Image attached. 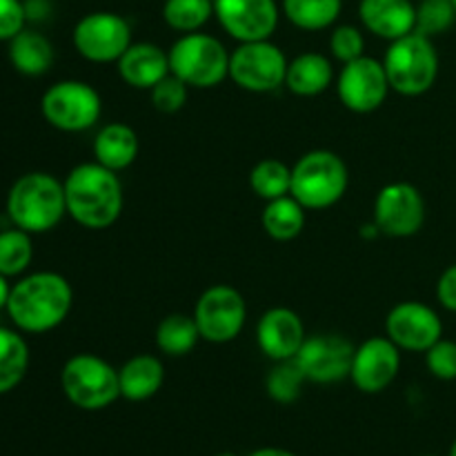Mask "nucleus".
Listing matches in <instances>:
<instances>
[{"instance_id": "4", "label": "nucleus", "mask_w": 456, "mask_h": 456, "mask_svg": "<svg viewBox=\"0 0 456 456\" xmlns=\"http://www.w3.org/2000/svg\"><path fill=\"white\" fill-rule=\"evenodd\" d=\"M347 167L338 154L314 150L301 156L292 167L289 194L305 209H328L343 199L347 190Z\"/></svg>"}, {"instance_id": "38", "label": "nucleus", "mask_w": 456, "mask_h": 456, "mask_svg": "<svg viewBox=\"0 0 456 456\" xmlns=\"http://www.w3.org/2000/svg\"><path fill=\"white\" fill-rule=\"evenodd\" d=\"M436 298L445 310L456 312V263L441 274L436 283Z\"/></svg>"}, {"instance_id": "27", "label": "nucleus", "mask_w": 456, "mask_h": 456, "mask_svg": "<svg viewBox=\"0 0 456 456\" xmlns=\"http://www.w3.org/2000/svg\"><path fill=\"white\" fill-rule=\"evenodd\" d=\"M343 0H283V13L294 27L305 31L328 29L341 16Z\"/></svg>"}, {"instance_id": "2", "label": "nucleus", "mask_w": 456, "mask_h": 456, "mask_svg": "<svg viewBox=\"0 0 456 456\" xmlns=\"http://www.w3.org/2000/svg\"><path fill=\"white\" fill-rule=\"evenodd\" d=\"M67 214L87 230H107L123 212L118 174L101 163H83L65 178Z\"/></svg>"}, {"instance_id": "1", "label": "nucleus", "mask_w": 456, "mask_h": 456, "mask_svg": "<svg viewBox=\"0 0 456 456\" xmlns=\"http://www.w3.org/2000/svg\"><path fill=\"white\" fill-rule=\"evenodd\" d=\"M74 292L65 276L56 272H36L12 288L7 314L18 330L43 334L58 328L69 316Z\"/></svg>"}, {"instance_id": "10", "label": "nucleus", "mask_w": 456, "mask_h": 456, "mask_svg": "<svg viewBox=\"0 0 456 456\" xmlns=\"http://www.w3.org/2000/svg\"><path fill=\"white\" fill-rule=\"evenodd\" d=\"M248 305L239 289L230 285H214L200 294L194 310L200 338L209 343H230L243 332Z\"/></svg>"}, {"instance_id": "18", "label": "nucleus", "mask_w": 456, "mask_h": 456, "mask_svg": "<svg viewBox=\"0 0 456 456\" xmlns=\"http://www.w3.org/2000/svg\"><path fill=\"white\" fill-rule=\"evenodd\" d=\"M305 325L289 307H272L256 325V341L263 354L272 361H289L305 343Z\"/></svg>"}, {"instance_id": "15", "label": "nucleus", "mask_w": 456, "mask_h": 456, "mask_svg": "<svg viewBox=\"0 0 456 456\" xmlns=\"http://www.w3.org/2000/svg\"><path fill=\"white\" fill-rule=\"evenodd\" d=\"M214 16L239 43L270 40L279 25L276 0H214Z\"/></svg>"}, {"instance_id": "7", "label": "nucleus", "mask_w": 456, "mask_h": 456, "mask_svg": "<svg viewBox=\"0 0 456 456\" xmlns=\"http://www.w3.org/2000/svg\"><path fill=\"white\" fill-rule=\"evenodd\" d=\"M61 386L69 403L80 410L110 408L120 396L118 370L96 354H76L62 365Z\"/></svg>"}, {"instance_id": "40", "label": "nucleus", "mask_w": 456, "mask_h": 456, "mask_svg": "<svg viewBox=\"0 0 456 456\" xmlns=\"http://www.w3.org/2000/svg\"><path fill=\"white\" fill-rule=\"evenodd\" d=\"M249 456H297L289 450H281V448H261V450H254Z\"/></svg>"}, {"instance_id": "13", "label": "nucleus", "mask_w": 456, "mask_h": 456, "mask_svg": "<svg viewBox=\"0 0 456 456\" xmlns=\"http://www.w3.org/2000/svg\"><path fill=\"white\" fill-rule=\"evenodd\" d=\"M337 89L338 98L347 110L356 111V114H370L386 102L387 92L392 87L383 62L361 56L343 65Z\"/></svg>"}, {"instance_id": "36", "label": "nucleus", "mask_w": 456, "mask_h": 456, "mask_svg": "<svg viewBox=\"0 0 456 456\" xmlns=\"http://www.w3.org/2000/svg\"><path fill=\"white\" fill-rule=\"evenodd\" d=\"M426 363L432 377L441 381H454L456 379V343L448 338H439L430 350H426Z\"/></svg>"}, {"instance_id": "34", "label": "nucleus", "mask_w": 456, "mask_h": 456, "mask_svg": "<svg viewBox=\"0 0 456 456\" xmlns=\"http://www.w3.org/2000/svg\"><path fill=\"white\" fill-rule=\"evenodd\" d=\"M150 94L154 110L163 111V114H176L187 102V85L178 76H174L172 71L163 80H159L150 89Z\"/></svg>"}, {"instance_id": "9", "label": "nucleus", "mask_w": 456, "mask_h": 456, "mask_svg": "<svg viewBox=\"0 0 456 456\" xmlns=\"http://www.w3.org/2000/svg\"><path fill=\"white\" fill-rule=\"evenodd\" d=\"M288 58L270 40L240 43L230 53V78L245 92L267 94L285 85Z\"/></svg>"}, {"instance_id": "22", "label": "nucleus", "mask_w": 456, "mask_h": 456, "mask_svg": "<svg viewBox=\"0 0 456 456\" xmlns=\"http://www.w3.org/2000/svg\"><path fill=\"white\" fill-rule=\"evenodd\" d=\"M334 67L323 53L305 52L301 56L288 62V74H285V85L297 96H319L332 85Z\"/></svg>"}, {"instance_id": "25", "label": "nucleus", "mask_w": 456, "mask_h": 456, "mask_svg": "<svg viewBox=\"0 0 456 456\" xmlns=\"http://www.w3.org/2000/svg\"><path fill=\"white\" fill-rule=\"evenodd\" d=\"M263 230L274 240H292L305 227V208L292 194L267 200V208L261 216Z\"/></svg>"}, {"instance_id": "23", "label": "nucleus", "mask_w": 456, "mask_h": 456, "mask_svg": "<svg viewBox=\"0 0 456 456\" xmlns=\"http://www.w3.org/2000/svg\"><path fill=\"white\" fill-rule=\"evenodd\" d=\"M165 379L163 363L151 354L132 356L118 370L120 396L127 401H147L160 390Z\"/></svg>"}, {"instance_id": "32", "label": "nucleus", "mask_w": 456, "mask_h": 456, "mask_svg": "<svg viewBox=\"0 0 456 456\" xmlns=\"http://www.w3.org/2000/svg\"><path fill=\"white\" fill-rule=\"evenodd\" d=\"M305 383V377L298 370V365L294 363V359L289 361H276L274 368L270 370L265 379L267 395L276 401V403H294V401L301 396V387Z\"/></svg>"}, {"instance_id": "39", "label": "nucleus", "mask_w": 456, "mask_h": 456, "mask_svg": "<svg viewBox=\"0 0 456 456\" xmlns=\"http://www.w3.org/2000/svg\"><path fill=\"white\" fill-rule=\"evenodd\" d=\"M9 294H12V285L7 283V276L0 274V310H3V307H7Z\"/></svg>"}, {"instance_id": "24", "label": "nucleus", "mask_w": 456, "mask_h": 456, "mask_svg": "<svg viewBox=\"0 0 456 456\" xmlns=\"http://www.w3.org/2000/svg\"><path fill=\"white\" fill-rule=\"evenodd\" d=\"M9 61L20 74L43 76L53 62V47L38 31L22 29L9 40Z\"/></svg>"}, {"instance_id": "44", "label": "nucleus", "mask_w": 456, "mask_h": 456, "mask_svg": "<svg viewBox=\"0 0 456 456\" xmlns=\"http://www.w3.org/2000/svg\"><path fill=\"white\" fill-rule=\"evenodd\" d=\"M423 456H435V454H423Z\"/></svg>"}, {"instance_id": "43", "label": "nucleus", "mask_w": 456, "mask_h": 456, "mask_svg": "<svg viewBox=\"0 0 456 456\" xmlns=\"http://www.w3.org/2000/svg\"><path fill=\"white\" fill-rule=\"evenodd\" d=\"M452 4H454V9H456V0H452Z\"/></svg>"}, {"instance_id": "41", "label": "nucleus", "mask_w": 456, "mask_h": 456, "mask_svg": "<svg viewBox=\"0 0 456 456\" xmlns=\"http://www.w3.org/2000/svg\"><path fill=\"white\" fill-rule=\"evenodd\" d=\"M450 456H456V439H454V444H452V448H450Z\"/></svg>"}, {"instance_id": "26", "label": "nucleus", "mask_w": 456, "mask_h": 456, "mask_svg": "<svg viewBox=\"0 0 456 456\" xmlns=\"http://www.w3.org/2000/svg\"><path fill=\"white\" fill-rule=\"evenodd\" d=\"M29 368V347L18 332L0 328V395L20 386Z\"/></svg>"}, {"instance_id": "19", "label": "nucleus", "mask_w": 456, "mask_h": 456, "mask_svg": "<svg viewBox=\"0 0 456 456\" xmlns=\"http://www.w3.org/2000/svg\"><path fill=\"white\" fill-rule=\"evenodd\" d=\"M359 16L365 29L390 43L412 34L417 27V7L412 0H361Z\"/></svg>"}, {"instance_id": "14", "label": "nucleus", "mask_w": 456, "mask_h": 456, "mask_svg": "<svg viewBox=\"0 0 456 456\" xmlns=\"http://www.w3.org/2000/svg\"><path fill=\"white\" fill-rule=\"evenodd\" d=\"M354 350L356 347L338 334H319L305 338L294 356V363L298 365L305 381L337 383L350 377Z\"/></svg>"}, {"instance_id": "16", "label": "nucleus", "mask_w": 456, "mask_h": 456, "mask_svg": "<svg viewBox=\"0 0 456 456\" xmlns=\"http://www.w3.org/2000/svg\"><path fill=\"white\" fill-rule=\"evenodd\" d=\"M386 334L399 350L426 352L444 334V323L430 305L419 301L399 303L386 319Z\"/></svg>"}, {"instance_id": "35", "label": "nucleus", "mask_w": 456, "mask_h": 456, "mask_svg": "<svg viewBox=\"0 0 456 456\" xmlns=\"http://www.w3.org/2000/svg\"><path fill=\"white\" fill-rule=\"evenodd\" d=\"M363 34L352 25H338L337 29L332 31V36H330V52H332V56L337 58V61H341L343 65L363 56Z\"/></svg>"}, {"instance_id": "28", "label": "nucleus", "mask_w": 456, "mask_h": 456, "mask_svg": "<svg viewBox=\"0 0 456 456\" xmlns=\"http://www.w3.org/2000/svg\"><path fill=\"white\" fill-rule=\"evenodd\" d=\"M200 332L194 316L169 314L156 328V346L167 356H185L199 343Z\"/></svg>"}, {"instance_id": "30", "label": "nucleus", "mask_w": 456, "mask_h": 456, "mask_svg": "<svg viewBox=\"0 0 456 456\" xmlns=\"http://www.w3.org/2000/svg\"><path fill=\"white\" fill-rule=\"evenodd\" d=\"M34 258V245H31L29 232L13 227V230L0 232V274L18 276L29 267Z\"/></svg>"}, {"instance_id": "3", "label": "nucleus", "mask_w": 456, "mask_h": 456, "mask_svg": "<svg viewBox=\"0 0 456 456\" xmlns=\"http://www.w3.org/2000/svg\"><path fill=\"white\" fill-rule=\"evenodd\" d=\"M7 214L13 225L29 234L53 230L67 214L65 185L52 174H25L9 190Z\"/></svg>"}, {"instance_id": "5", "label": "nucleus", "mask_w": 456, "mask_h": 456, "mask_svg": "<svg viewBox=\"0 0 456 456\" xmlns=\"http://www.w3.org/2000/svg\"><path fill=\"white\" fill-rule=\"evenodd\" d=\"M383 67L395 92L403 96H421L439 76V53L432 38L412 31L403 38L392 40Z\"/></svg>"}, {"instance_id": "17", "label": "nucleus", "mask_w": 456, "mask_h": 456, "mask_svg": "<svg viewBox=\"0 0 456 456\" xmlns=\"http://www.w3.org/2000/svg\"><path fill=\"white\" fill-rule=\"evenodd\" d=\"M401 368L399 347L387 337H374L361 343L352 359L350 379L365 395H377L390 387Z\"/></svg>"}, {"instance_id": "20", "label": "nucleus", "mask_w": 456, "mask_h": 456, "mask_svg": "<svg viewBox=\"0 0 456 456\" xmlns=\"http://www.w3.org/2000/svg\"><path fill=\"white\" fill-rule=\"evenodd\" d=\"M118 74L129 87L151 89L169 74L167 52L154 43H132L118 58Z\"/></svg>"}, {"instance_id": "21", "label": "nucleus", "mask_w": 456, "mask_h": 456, "mask_svg": "<svg viewBox=\"0 0 456 456\" xmlns=\"http://www.w3.org/2000/svg\"><path fill=\"white\" fill-rule=\"evenodd\" d=\"M141 142L138 134L125 123H110L94 138V156L96 163L105 165L111 172H123L136 160Z\"/></svg>"}, {"instance_id": "11", "label": "nucleus", "mask_w": 456, "mask_h": 456, "mask_svg": "<svg viewBox=\"0 0 456 456\" xmlns=\"http://www.w3.org/2000/svg\"><path fill=\"white\" fill-rule=\"evenodd\" d=\"M129 45V22L114 12L87 13L74 27L76 52L92 62H118Z\"/></svg>"}, {"instance_id": "29", "label": "nucleus", "mask_w": 456, "mask_h": 456, "mask_svg": "<svg viewBox=\"0 0 456 456\" xmlns=\"http://www.w3.org/2000/svg\"><path fill=\"white\" fill-rule=\"evenodd\" d=\"M249 185L254 194L263 200H274L288 196L292 190V169L276 159H265L256 163L249 174Z\"/></svg>"}, {"instance_id": "42", "label": "nucleus", "mask_w": 456, "mask_h": 456, "mask_svg": "<svg viewBox=\"0 0 456 456\" xmlns=\"http://www.w3.org/2000/svg\"><path fill=\"white\" fill-rule=\"evenodd\" d=\"M216 456H236V454H230V452H223V454H216Z\"/></svg>"}, {"instance_id": "8", "label": "nucleus", "mask_w": 456, "mask_h": 456, "mask_svg": "<svg viewBox=\"0 0 456 456\" xmlns=\"http://www.w3.org/2000/svg\"><path fill=\"white\" fill-rule=\"evenodd\" d=\"M40 110L45 120L61 132H85L98 123L102 102L89 83L61 80L43 94Z\"/></svg>"}, {"instance_id": "37", "label": "nucleus", "mask_w": 456, "mask_h": 456, "mask_svg": "<svg viewBox=\"0 0 456 456\" xmlns=\"http://www.w3.org/2000/svg\"><path fill=\"white\" fill-rule=\"evenodd\" d=\"M27 7L20 0H0V40H12L25 29Z\"/></svg>"}, {"instance_id": "33", "label": "nucleus", "mask_w": 456, "mask_h": 456, "mask_svg": "<svg viewBox=\"0 0 456 456\" xmlns=\"http://www.w3.org/2000/svg\"><path fill=\"white\" fill-rule=\"evenodd\" d=\"M456 9L452 0H421V4L417 7V27H414V31L432 38V36L448 31L452 27Z\"/></svg>"}, {"instance_id": "31", "label": "nucleus", "mask_w": 456, "mask_h": 456, "mask_svg": "<svg viewBox=\"0 0 456 456\" xmlns=\"http://www.w3.org/2000/svg\"><path fill=\"white\" fill-rule=\"evenodd\" d=\"M214 0H165L163 18L181 34L199 31L212 18Z\"/></svg>"}, {"instance_id": "12", "label": "nucleus", "mask_w": 456, "mask_h": 456, "mask_svg": "<svg viewBox=\"0 0 456 456\" xmlns=\"http://www.w3.org/2000/svg\"><path fill=\"white\" fill-rule=\"evenodd\" d=\"M426 221V200L410 183H390L374 200V225L381 234L405 239L417 234Z\"/></svg>"}, {"instance_id": "6", "label": "nucleus", "mask_w": 456, "mask_h": 456, "mask_svg": "<svg viewBox=\"0 0 456 456\" xmlns=\"http://www.w3.org/2000/svg\"><path fill=\"white\" fill-rule=\"evenodd\" d=\"M169 56V71L187 87L209 89L221 85L230 76V53L218 38L200 31L183 34Z\"/></svg>"}]
</instances>
